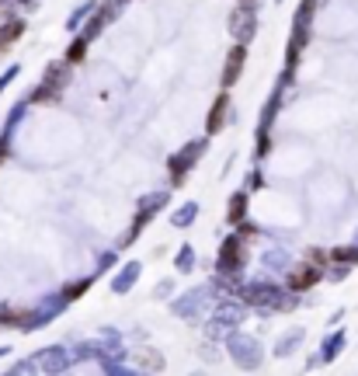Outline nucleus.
Instances as JSON below:
<instances>
[{
    "label": "nucleus",
    "mask_w": 358,
    "mask_h": 376,
    "mask_svg": "<svg viewBox=\"0 0 358 376\" xmlns=\"http://www.w3.org/2000/svg\"><path fill=\"white\" fill-rule=\"evenodd\" d=\"M302 338H306V331H302V327H292L289 334H282V338L275 341V355H278V359L292 355V352H296V348L302 345Z\"/></svg>",
    "instance_id": "18"
},
{
    "label": "nucleus",
    "mask_w": 358,
    "mask_h": 376,
    "mask_svg": "<svg viewBox=\"0 0 358 376\" xmlns=\"http://www.w3.org/2000/svg\"><path fill=\"white\" fill-rule=\"evenodd\" d=\"M344 275H348V265H337V268H334V272H330V279H334V282H341V279H344Z\"/></svg>",
    "instance_id": "35"
},
{
    "label": "nucleus",
    "mask_w": 358,
    "mask_h": 376,
    "mask_svg": "<svg viewBox=\"0 0 358 376\" xmlns=\"http://www.w3.org/2000/svg\"><path fill=\"white\" fill-rule=\"evenodd\" d=\"M139 272H143V261H126V265L115 272V279H112V293H115V296H126V293L136 286Z\"/></svg>",
    "instance_id": "14"
},
{
    "label": "nucleus",
    "mask_w": 358,
    "mask_h": 376,
    "mask_svg": "<svg viewBox=\"0 0 358 376\" xmlns=\"http://www.w3.org/2000/svg\"><path fill=\"white\" fill-rule=\"evenodd\" d=\"M35 362H39V369L42 373H67V369H74V352H70V345H46V348H39L35 352Z\"/></svg>",
    "instance_id": "10"
},
{
    "label": "nucleus",
    "mask_w": 358,
    "mask_h": 376,
    "mask_svg": "<svg viewBox=\"0 0 358 376\" xmlns=\"http://www.w3.org/2000/svg\"><path fill=\"white\" fill-rule=\"evenodd\" d=\"M320 282V268L316 265H302V268H289V289L292 293H302L309 286Z\"/></svg>",
    "instance_id": "15"
},
{
    "label": "nucleus",
    "mask_w": 358,
    "mask_h": 376,
    "mask_svg": "<svg viewBox=\"0 0 358 376\" xmlns=\"http://www.w3.org/2000/svg\"><path fill=\"white\" fill-rule=\"evenodd\" d=\"M341 348H344V331H330L320 345V362H334L341 355Z\"/></svg>",
    "instance_id": "21"
},
{
    "label": "nucleus",
    "mask_w": 358,
    "mask_h": 376,
    "mask_svg": "<svg viewBox=\"0 0 358 376\" xmlns=\"http://www.w3.org/2000/svg\"><path fill=\"white\" fill-rule=\"evenodd\" d=\"M244 317H247V303H233V300H219L216 303V313L209 317V324H205V334L209 338H226L230 331H237L240 324H244Z\"/></svg>",
    "instance_id": "3"
},
{
    "label": "nucleus",
    "mask_w": 358,
    "mask_h": 376,
    "mask_svg": "<svg viewBox=\"0 0 358 376\" xmlns=\"http://www.w3.org/2000/svg\"><path fill=\"white\" fill-rule=\"evenodd\" d=\"M306 42H309V25H306V22H292L289 53H285V74H289V77H292V70H296V60H299V53L306 49Z\"/></svg>",
    "instance_id": "12"
},
{
    "label": "nucleus",
    "mask_w": 358,
    "mask_h": 376,
    "mask_svg": "<svg viewBox=\"0 0 358 376\" xmlns=\"http://www.w3.org/2000/svg\"><path fill=\"white\" fill-rule=\"evenodd\" d=\"M22 32H25V22H18V18H15L8 28H0V49H8V46H11Z\"/></svg>",
    "instance_id": "26"
},
{
    "label": "nucleus",
    "mask_w": 358,
    "mask_h": 376,
    "mask_svg": "<svg viewBox=\"0 0 358 376\" xmlns=\"http://www.w3.org/2000/svg\"><path fill=\"white\" fill-rule=\"evenodd\" d=\"M244 268H247V244H244V234H233L219 247L216 272H219V279H240Z\"/></svg>",
    "instance_id": "4"
},
{
    "label": "nucleus",
    "mask_w": 358,
    "mask_h": 376,
    "mask_svg": "<svg viewBox=\"0 0 358 376\" xmlns=\"http://www.w3.org/2000/svg\"><path fill=\"white\" fill-rule=\"evenodd\" d=\"M202 154H205V140H191V143H185V147L171 157V164H167V171H171V185H181V181L188 178V171L198 164Z\"/></svg>",
    "instance_id": "9"
},
{
    "label": "nucleus",
    "mask_w": 358,
    "mask_h": 376,
    "mask_svg": "<svg viewBox=\"0 0 358 376\" xmlns=\"http://www.w3.org/2000/svg\"><path fill=\"white\" fill-rule=\"evenodd\" d=\"M261 265L271 268V272H289V268H292V254H289L285 247H268V251L261 254Z\"/></svg>",
    "instance_id": "17"
},
{
    "label": "nucleus",
    "mask_w": 358,
    "mask_h": 376,
    "mask_svg": "<svg viewBox=\"0 0 358 376\" xmlns=\"http://www.w3.org/2000/svg\"><path fill=\"white\" fill-rule=\"evenodd\" d=\"M174 268L178 272H191L195 268V247L191 244H181V251L174 254Z\"/></svg>",
    "instance_id": "25"
},
{
    "label": "nucleus",
    "mask_w": 358,
    "mask_h": 376,
    "mask_svg": "<svg viewBox=\"0 0 358 376\" xmlns=\"http://www.w3.org/2000/svg\"><path fill=\"white\" fill-rule=\"evenodd\" d=\"M223 341H226V352L233 355V362H237L240 369H257V366H261L264 348H261V341H257V338L240 334V331H230Z\"/></svg>",
    "instance_id": "5"
},
{
    "label": "nucleus",
    "mask_w": 358,
    "mask_h": 376,
    "mask_svg": "<svg viewBox=\"0 0 358 376\" xmlns=\"http://www.w3.org/2000/svg\"><path fill=\"white\" fill-rule=\"evenodd\" d=\"M195 216H198V202H195V199H188V202H181V206L171 213V223H174L178 230H185V227H191V223H195Z\"/></svg>",
    "instance_id": "20"
},
{
    "label": "nucleus",
    "mask_w": 358,
    "mask_h": 376,
    "mask_svg": "<svg viewBox=\"0 0 358 376\" xmlns=\"http://www.w3.org/2000/svg\"><path fill=\"white\" fill-rule=\"evenodd\" d=\"M216 282H205V286H195V289H188L181 300H174L171 303V313H178L181 320H198L202 313H209V306H216Z\"/></svg>",
    "instance_id": "2"
},
{
    "label": "nucleus",
    "mask_w": 358,
    "mask_h": 376,
    "mask_svg": "<svg viewBox=\"0 0 358 376\" xmlns=\"http://www.w3.org/2000/svg\"><path fill=\"white\" fill-rule=\"evenodd\" d=\"M171 293H174V282H171V279L157 282V289H153V296H157V300H164V296H171Z\"/></svg>",
    "instance_id": "34"
},
{
    "label": "nucleus",
    "mask_w": 358,
    "mask_h": 376,
    "mask_svg": "<svg viewBox=\"0 0 358 376\" xmlns=\"http://www.w3.org/2000/svg\"><path fill=\"white\" fill-rule=\"evenodd\" d=\"M25 317H28V310H11L8 303H0V320H4V324H15V327L22 331Z\"/></svg>",
    "instance_id": "27"
},
{
    "label": "nucleus",
    "mask_w": 358,
    "mask_h": 376,
    "mask_svg": "<svg viewBox=\"0 0 358 376\" xmlns=\"http://www.w3.org/2000/svg\"><path fill=\"white\" fill-rule=\"evenodd\" d=\"M18 4H32V0H18Z\"/></svg>",
    "instance_id": "37"
},
{
    "label": "nucleus",
    "mask_w": 358,
    "mask_h": 376,
    "mask_svg": "<svg viewBox=\"0 0 358 376\" xmlns=\"http://www.w3.org/2000/svg\"><path fill=\"white\" fill-rule=\"evenodd\" d=\"M247 306H257V310H292L296 306V300L278 286V282H271V279H254V282H247V286H240V293H237Z\"/></svg>",
    "instance_id": "1"
},
{
    "label": "nucleus",
    "mask_w": 358,
    "mask_h": 376,
    "mask_svg": "<svg viewBox=\"0 0 358 376\" xmlns=\"http://www.w3.org/2000/svg\"><path fill=\"white\" fill-rule=\"evenodd\" d=\"M94 279H98V272H91V275H84V279H74V282H67L60 293H63L67 300H77L84 289H91V286H94Z\"/></svg>",
    "instance_id": "24"
},
{
    "label": "nucleus",
    "mask_w": 358,
    "mask_h": 376,
    "mask_svg": "<svg viewBox=\"0 0 358 376\" xmlns=\"http://www.w3.org/2000/svg\"><path fill=\"white\" fill-rule=\"evenodd\" d=\"M98 11V0H84V4H77L74 8V15L67 18V28L70 32H80L84 28V22H91V15Z\"/></svg>",
    "instance_id": "19"
},
{
    "label": "nucleus",
    "mask_w": 358,
    "mask_h": 376,
    "mask_svg": "<svg viewBox=\"0 0 358 376\" xmlns=\"http://www.w3.org/2000/svg\"><path fill=\"white\" fill-rule=\"evenodd\" d=\"M261 185H264V178H261V171H250V174H247V181H244V188H247V192H257Z\"/></svg>",
    "instance_id": "33"
},
{
    "label": "nucleus",
    "mask_w": 358,
    "mask_h": 376,
    "mask_svg": "<svg viewBox=\"0 0 358 376\" xmlns=\"http://www.w3.org/2000/svg\"><path fill=\"white\" fill-rule=\"evenodd\" d=\"M87 46H91V42H87V39L77 32V39H74L70 53H67V63H80V60H84V53H87Z\"/></svg>",
    "instance_id": "28"
},
{
    "label": "nucleus",
    "mask_w": 358,
    "mask_h": 376,
    "mask_svg": "<svg viewBox=\"0 0 358 376\" xmlns=\"http://www.w3.org/2000/svg\"><path fill=\"white\" fill-rule=\"evenodd\" d=\"M25 112H28V98H22L15 108H11V115H8V122H4V129H0V140L4 143H11V136H15V129H18V122L25 119Z\"/></svg>",
    "instance_id": "22"
},
{
    "label": "nucleus",
    "mask_w": 358,
    "mask_h": 376,
    "mask_svg": "<svg viewBox=\"0 0 358 376\" xmlns=\"http://www.w3.org/2000/svg\"><path fill=\"white\" fill-rule=\"evenodd\" d=\"M330 258H334V261H358V244H351V247H337Z\"/></svg>",
    "instance_id": "30"
},
{
    "label": "nucleus",
    "mask_w": 358,
    "mask_h": 376,
    "mask_svg": "<svg viewBox=\"0 0 358 376\" xmlns=\"http://www.w3.org/2000/svg\"><path fill=\"white\" fill-rule=\"evenodd\" d=\"M67 306H70V300H67L63 293H49V296H42V300L35 303V310H28V317H25L22 331H39V327L53 324V320H56Z\"/></svg>",
    "instance_id": "6"
},
{
    "label": "nucleus",
    "mask_w": 358,
    "mask_h": 376,
    "mask_svg": "<svg viewBox=\"0 0 358 376\" xmlns=\"http://www.w3.org/2000/svg\"><path fill=\"white\" fill-rule=\"evenodd\" d=\"M18 74H22V67H18V63H15V67H8V70H4V77H0V91H4V88H11Z\"/></svg>",
    "instance_id": "32"
},
{
    "label": "nucleus",
    "mask_w": 358,
    "mask_h": 376,
    "mask_svg": "<svg viewBox=\"0 0 358 376\" xmlns=\"http://www.w3.org/2000/svg\"><path fill=\"white\" fill-rule=\"evenodd\" d=\"M171 192H174V188H160V192H150V195H143V199H139V216H136L133 230L126 234V240H133V237H136V234H139V230H143L153 216H157V209H164V206H167Z\"/></svg>",
    "instance_id": "11"
},
{
    "label": "nucleus",
    "mask_w": 358,
    "mask_h": 376,
    "mask_svg": "<svg viewBox=\"0 0 358 376\" xmlns=\"http://www.w3.org/2000/svg\"><path fill=\"white\" fill-rule=\"evenodd\" d=\"M257 32V0H240L230 15V35L237 42H250Z\"/></svg>",
    "instance_id": "7"
},
{
    "label": "nucleus",
    "mask_w": 358,
    "mask_h": 376,
    "mask_svg": "<svg viewBox=\"0 0 358 376\" xmlns=\"http://www.w3.org/2000/svg\"><path fill=\"white\" fill-rule=\"evenodd\" d=\"M4 355H11V345H0V359H4Z\"/></svg>",
    "instance_id": "36"
},
{
    "label": "nucleus",
    "mask_w": 358,
    "mask_h": 376,
    "mask_svg": "<svg viewBox=\"0 0 358 376\" xmlns=\"http://www.w3.org/2000/svg\"><path fill=\"white\" fill-rule=\"evenodd\" d=\"M11 373H15V376H22V373H39V362H35V359H22V362L11 366Z\"/></svg>",
    "instance_id": "31"
},
{
    "label": "nucleus",
    "mask_w": 358,
    "mask_h": 376,
    "mask_svg": "<svg viewBox=\"0 0 358 376\" xmlns=\"http://www.w3.org/2000/svg\"><path fill=\"white\" fill-rule=\"evenodd\" d=\"M355 244H358V234H355Z\"/></svg>",
    "instance_id": "38"
},
{
    "label": "nucleus",
    "mask_w": 358,
    "mask_h": 376,
    "mask_svg": "<svg viewBox=\"0 0 358 376\" xmlns=\"http://www.w3.org/2000/svg\"><path fill=\"white\" fill-rule=\"evenodd\" d=\"M247 63V42H237L226 56V67H223V88H233L240 81V70Z\"/></svg>",
    "instance_id": "13"
},
{
    "label": "nucleus",
    "mask_w": 358,
    "mask_h": 376,
    "mask_svg": "<svg viewBox=\"0 0 358 376\" xmlns=\"http://www.w3.org/2000/svg\"><path fill=\"white\" fill-rule=\"evenodd\" d=\"M292 77H285L282 74V81L275 84V91H271V98H268V105H264V112H261V126H257V157H264L268 154V147H271V122H275V115H278V108H282V91H285V84H289Z\"/></svg>",
    "instance_id": "8"
},
{
    "label": "nucleus",
    "mask_w": 358,
    "mask_h": 376,
    "mask_svg": "<svg viewBox=\"0 0 358 376\" xmlns=\"http://www.w3.org/2000/svg\"><path fill=\"white\" fill-rule=\"evenodd\" d=\"M226 105H230L226 95H219V98L212 101V112H209V119H205V133H209V136L219 133V126H223V119H226Z\"/></svg>",
    "instance_id": "23"
},
{
    "label": "nucleus",
    "mask_w": 358,
    "mask_h": 376,
    "mask_svg": "<svg viewBox=\"0 0 358 376\" xmlns=\"http://www.w3.org/2000/svg\"><path fill=\"white\" fill-rule=\"evenodd\" d=\"M247 202H250V192H247V188L233 192L230 202H226V220H230V223H244V216H247Z\"/></svg>",
    "instance_id": "16"
},
{
    "label": "nucleus",
    "mask_w": 358,
    "mask_h": 376,
    "mask_svg": "<svg viewBox=\"0 0 358 376\" xmlns=\"http://www.w3.org/2000/svg\"><path fill=\"white\" fill-rule=\"evenodd\" d=\"M101 341H105L112 352H119V348H122V331H115V327H101Z\"/></svg>",
    "instance_id": "29"
}]
</instances>
